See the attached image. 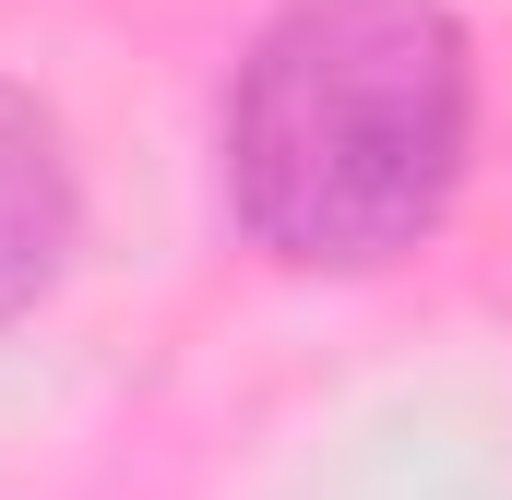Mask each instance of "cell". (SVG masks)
Returning a JSON list of instances; mask_svg holds the SVG:
<instances>
[{"mask_svg": "<svg viewBox=\"0 0 512 500\" xmlns=\"http://www.w3.org/2000/svg\"><path fill=\"white\" fill-rule=\"evenodd\" d=\"M227 215L286 274H382L477 155V48L441 0H286L227 84Z\"/></svg>", "mask_w": 512, "mask_h": 500, "instance_id": "cell-1", "label": "cell"}, {"mask_svg": "<svg viewBox=\"0 0 512 500\" xmlns=\"http://www.w3.org/2000/svg\"><path fill=\"white\" fill-rule=\"evenodd\" d=\"M72 227H84V191H72V155H60V120L0 84V322H24L60 262H72Z\"/></svg>", "mask_w": 512, "mask_h": 500, "instance_id": "cell-2", "label": "cell"}]
</instances>
